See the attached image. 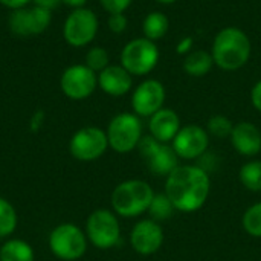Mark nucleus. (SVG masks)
I'll list each match as a JSON object with an SVG mask.
<instances>
[{
	"mask_svg": "<svg viewBox=\"0 0 261 261\" xmlns=\"http://www.w3.org/2000/svg\"><path fill=\"white\" fill-rule=\"evenodd\" d=\"M234 124L231 122L229 118L223 116V115H214L208 119L206 124V132L210 136H214L217 139H225L229 138L232 133Z\"/></svg>",
	"mask_w": 261,
	"mask_h": 261,
	"instance_id": "obj_26",
	"label": "nucleus"
},
{
	"mask_svg": "<svg viewBox=\"0 0 261 261\" xmlns=\"http://www.w3.org/2000/svg\"><path fill=\"white\" fill-rule=\"evenodd\" d=\"M252 46L249 37L239 28L222 29L213 43V60L223 70H237L251 58Z\"/></svg>",
	"mask_w": 261,
	"mask_h": 261,
	"instance_id": "obj_2",
	"label": "nucleus"
},
{
	"mask_svg": "<svg viewBox=\"0 0 261 261\" xmlns=\"http://www.w3.org/2000/svg\"><path fill=\"white\" fill-rule=\"evenodd\" d=\"M87 240L98 249H112L119 243L121 225L118 216L106 208L95 210L86 222Z\"/></svg>",
	"mask_w": 261,
	"mask_h": 261,
	"instance_id": "obj_6",
	"label": "nucleus"
},
{
	"mask_svg": "<svg viewBox=\"0 0 261 261\" xmlns=\"http://www.w3.org/2000/svg\"><path fill=\"white\" fill-rule=\"evenodd\" d=\"M165 87L158 80L142 81L132 95V107L135 115L141 118H150L164 107Z\"/></svg>",
	"mask_w": 261,
	"mask_h": 261,
	"instance_id": "obj_14",
	"label": "nucleus"
},
{
	"mask_svg": "<svg viewBox=\"0 0 261 261\" xmlns=\"http://www.w3.org/2000/svg\"><path fill=\"white\" fill-rule=\"evenodd\" d=\"M99 21L96 14L89 8H76L66 17L63 24V37L73 47L90 44L98 34Z\"/></svg>",
	"mask_w": 261,
	"mask_h": 261,
	"instance_id": "obj_8",
	"label": "nucleus"
},
{
	"mask_svg": "<svg viewBox=\"0 0 261 261\" xmlns=\"http://www.w3.org/2000/svg\"><path fill=\"white\" fill-rule=\"evenodd\" d=\"M159 61V49L154 41L142 37L128 41L121 52V66L133 76L150 73Z\"/></svg>",
	"mask_w": 261,
	"mask_h": 261,
	"instance_id": "obj_7",
	"label": "nucleus"
},
{
	"mask_svg": "<svg viewBox=\"0 0 261 261\" xmlns=\"http://www.w3.org/2000/svg\"><path fill=\"white\" fill-rule=\"evenodd\" d=\"M251 101H252V106L261 113V80L258 83H255V86L251 90Z\"/></svg>",
	"mask_w": 261,
	"mask_h": 261,
	"instance_id": "obj_30",
	"label": "nucleus"
},
{
	"mask_svg": "<svg viewBox=\"0 0 261 261\" xmlns=\"http://www.w3.org/2000/svg\"><path fill=\"white\" fill-rule=\"evenodd\" d=\"M147 213L150 214L151 220L159 223V222H165L171 219L173 214L176 213V208L165 193H159V194H154Z\"/></svg>",
	"mask_w": 261,
	"mask_h": 261,
	"instance_id": "obj_22",
	"label": "nucleus"
},
{
	"mask_svg": "<svg viewBox=\"0 0 261 261\" xmlns=\"http://www.w3.org/2000/svg\"><path fill=\"white\" fill-rule=\"evenodd\" d=\"M138 150L148 171H151L156 176L167 177L176 167H179V158L173 147L170 144L159 142L151 135L142 136Z\"/></svg>",
	"mask_w": 261,
	"mask_h": 261,
	"instance_id": "obj_10",
	"label": "nucleus"
},
{
	"mask_svg": "<svg viewBox=\"0 0 261 261\" xmlns=\"http://www.w3.org/2000/svg\"><path fill=\"white\" fill-rule=\"evenodd\" d=\"M211 191V177L199 165H179L165 179L164 193L176 211L194 213L200 210Z\"/></svg>",
	"mask_w": 261,
	"mask_h": 261,
	"instance_id": "obj_1",
	"label": "nucleus"
},
{
	"mask_svg": "<svg viewBox=\"0 0 261 261\" xmlns=\"http://www.w3.org/2000/svg\"><path fill=\"white\" fill-rule=\"evenodd\" d=\"M109 61H110L109 52H107L104 47H101V46H95V47H92V49L87 50V54H86V63H84V64H86L89 69H92L95 73H96V72L99 73V72L104 70L107 66H110Z\"/></svg>",
	"mask_w": 261,
	"mask_h": 261,
	"instance_id": "obj_27",
	"label": "nucleus"
},
{
	"mask_svg": "<svg viewBox=\"0 0 261 261\" xmlns=\"http://www.w3.org/2000/svg\"><path fill=\"white\" fill-rule=\"evenodd\" d=\"M109 148L107 133L95 125H87L73 133L69 141L70 154L81 162H92L99 159Z\"/></svg>",
	"mask_w": 261,
	"mask_h": 261,
	"instance_id": "obj_9",
	"label": "nucleus"
},
{
	"mask_svg": "<svg viewBox=\"0 0 261 261\" xmlns=\"http://www.w3.org/2000/svg\"><path fill=\"white\" fill-rule=\"evenodd\" d=\"M158 3H162V5H171V3H174V2H177V0H156Z\"/></svg>",
	"mask_w": 261,
	"mask_h": 261,
	"instance_id": "obj_36",
	"label": "nucleus"
},
{
	"mask_svg": "<svg viewBox=\"0 0 261 261\" xmlns=\"http://www.w3.org/2000/svg\"><path fill=\"white\" fill-rule=\"evenodd\" d=\"M213 64H214V60H213V55L210 52L194 50V52L187 54L182 67L188 75L200 78V76H205L211 72Z\"/></svg>",
	"mask_w": 261,
	"mask_h": 261,
	"instance_id": "obj_19",
	"label": "nucleus"
},
{
	"mask_svg": "<svg viewBox=\"0 0 261 261\" xmlns=\"http://www.w3.org/2000/svg\"><path fill=\"white\" fill-rule=\"evenodd\" d=\"M17 213L15 208L3 197H0V239L9 237L17 228Z\"/></svg>",
	"mask_w": 261,
	"mask_h": 261,
	"instance_id": "obj_24",
	"label": "nucleus"
},
{
	"mask_svg": "<svg viewBox=\"0 0 261 261\" xmlns=\"http://www.w3.org/2000/svg\"><path fill=\"white\" fill-rule=\"evenodd\" d=\"M107 24H109V29H110L112 32H115V34H122V32L127 29V26H128V20H127V17H125L124 12L110 14V15H109Z\"/></svg>",
	"mask_w": 261,
	"mask_h": 261,
	"instance_id": "obj_28",
	"label": "nucleus"
},
{
	"mask_svg": "<svg viewBox=\"0 0 261 261\" xmlns=\"http://www.w3.org/2000/svg\"><path fill=\"white\" fill-rule=\"evenodd\" d=\"M0 261H35V254L28 242L11 239L0 248Z\"/></svg>",
	"mask_w": 261,
	"mask_h": 261,
	"instance_id": "obj_20",
	"label": "nucleus"
},
{
	"mask_svg": "<svg viewBox=\"0 0 261 261\" xmlns=\"http://www.w3.org/2000/svg\"><path fill=\"white\" fill-rule=\"evenodd\" d=\"M52 23V11L40 6H24L11 11L8 26L17 37H34L43 34Z\"/></svg>",
	"mask_w": 261,
	"mask_h": 261,
	"instance_id": "obj_11",
	"label": "nucleus"
},
{
	"mask_svg": "<svg viewBox=\"0 0 261 261\" xmlns=\"http://www.w3.org/2000/svg\"><path fill=\"white\" fill-rule=\"evenodd\" d=\"M171 147L179 159H200L210 147V135L206 128L196 124H190L180 127L177 135L171 141Z\"/></svg>",
	"mask_w": 261,
	"mask_h": 261,
	"instance_id": "obj_13",
	"label": "nucleus"
},
{
	"mask_svg": "<svg viewBox=\"0 0 261 261\" xmlns=\"http://www.w3.org/2000/svg\"><path fill=\"white\" fill-rule=\"evenodd\" d=\"M229 139L234 150L242 156L252 158L261 151V132L252 122L242 121L239 124H234Z\"/></svg>",
	"mask_w": 261,
	"mask_h": 261,
	"instance_id": "obj_16",
	"label": "nucleus"
},
{
	"mask_svg": "<svg viewBox=\"0 0 261 261\" xmlns=\"http://www.w3.org/2000/svg\"><path fill=\"white\" fill-rule=\"evenodd\" d=\"M32 2V0H0V5H3L5 8L14 11V9H18V8H24L28 6V3Z\"/></svg>",
	"mask_w": 261,
	"mask_h": 261,
	"instance_id": "obj_32",
	"label": "nucleus"
},
{
	"mask_svg": "<svg viewBox=\"0 0 261 261\" xmlns=\"http://www.w3.org/2000/svg\"><path fill=\"white\" fill-rule=\"evenodd\" d=\"M98 86V75L86 64H72L60 76L61 92L73 101L89 98Z\"/></svg>",
	"mask_w": 261,
	"mask_h": 261,
	"instance_id": "obj_12",
	"label": "nucleus"
},
{
	"mask_svg": "<svg viewBox=\"0 0 261 261\" xmlns=\"http://www.w3.org/2000/svg\"><path fill=\"white\" fill-rule=\"evenodd\" d=\"M170 28V21L168 17L162 12H150L142 23V31H144V37L156 41L162 37L167 35Z\"/></svg>",
	"mask_w": 261,
	"mask_h": 261,
	"instance_id": "obj_21",
	"label": "nucleus"
},
{
	"mask_svg": "<svg viewBox=\"0 0 261 261\" xmlns=\"http://www.w3.org/2000/svg\"><path fill=\"white\" fill-rule=\"evenodd\" d=\"M130 245L139 255L156 254L164 245L162 226L151 219L138 222L130 232Z\"/></svg>",
	"mask_w": 261,
	"mask_h": 261,
	"instance_id": "obj_15",
	"label": "nucleus"
},
{
	"mask_svg": "<svg viewBox=\"0 0 261 261\" xmlns=\"http://www.w3.org/2000/svg\"><path fill=\"white\" fill-rule=\"evenodd\" d=\"M109 147L119 154H127L138 148L142 139V122L135 113H118L106 130Z\"/></svg>",
	"mask_w": 261,
	"mask_h": 261,
	"instance_id": "obj_5",
	"label": "nucleus"
},
{
	"mask_svg": "<svg viewBox=\"0 0 261 261\" xmlns=\"http://www.w3.org/2000/svg\"><path fill=\"white\" fill-rule=\"evenodd\" d=\"M101 6L109 12V14H118V12H124L132 3L133 0H99Z\"/></svg>",
	"mask_w": 261,
	"mask_h": 261,
	"instance_id": "obj_29",
	"label": "nucleus"
},
{
	"mask_svg": "<svg viewBox=\"0 0 261 261\" xmlns=\"http://www.w3.org/2000/svg\"><path fill=\"white\" fill-rule=\"evenodd\" d=\"M180 118L179 115L171 110V109H165L162 107L159 112H156L153 116H150L148 121V130L150 135L158 139L159 142H171L174 139V136L177 135V132L180 130Z\"/></svg>",
	"mask_w": 261,
	"mask_h": 261,
	"instance_id": "obj_17",
	"label": "nucleus"
},
{
	"mask_svg": "<svg viewBox=\"0 0 261 261\" xmlns=\"http://www.w3.org/2000/svg\"><path fill=\"white\" fill-rule=\"evenodd\" d=\"M151 185L145 180L130 179L124 180L112 193V210L116 216L133 219L148 211L154 197Z\"/></svg>",
	"mask_w": 261,
	"mask_h": 261,
	"instance_id": "obj_3",
	"label": "nucleus"
},
{
	"mask_svg": "<svg viewBox=\"0 0 261 261\" xmlns=\"http://www.w3.org/2000/svg\"><path fill=\"white\" fill-rule=\"evenodd\" d=\"M240 182L242 185L252 191L261 193V161H251L240 168Z\"/></svg>",
	"mask_w": 261,
	"mask_h": 261,
	"instance_id": "obj_23",
	"label": "nucleus"
},
{
	"mask_svg": "<svg viewBox=\"0 0 261 261\" xmlns=\"http://www.w3.org/2000/svg\"><path fill=\"white\" fill-rule=\"evenodd\" d=\"M242 225H243V229L246 231V234H249L251 237H255V239H261V202L251 205L245 211Z\"/></svg>",
	"mask_w": 261,
	"mask_h": 261,
	"instance_id": "obj_25",
	"label": "nucleus"
},
{
	"mask_svg": "<svg viewBox=\"0 0 261 261\" xmlns=\"http://www.w3.org/2000/svg\"><path fill=\"white\" fill-rule=\"evenodd\" d=\"M63 5H66V6H69V8H73V9H76V8H84V5L87 3V0H60Z\"/></svg>",
	"mask_w": 261,
	"mask_h": 261,
	"instance_id": "obj_35",
	"label": "nucleus"
},
{
	"mask_svg": "<svg viewBox=\"0 0 261 261\" xmlns=\"http://www.w3.org/2000/svg\"><path fill=\"white\" fill-rule=\"evenodd\" d=\"M47 245L58 260L76 261L87 251V236L75 223H61L50 231Z\"/></svg>",
	"mask_w": 261,
	"mask_h": 261,
	"instance_id": "obj_4",
	"label": "nucleus"
},
{
	"mask_svg": "<svg viewBox=\"0 0 261 261\" xmlns=\"http://www.w3.org/2000/svg\"><path fill=\"white\" fill-rule=\"evenodd\" d=\"M35 6H40L43 9H47V11H54L61 2L60 0H32Z\"/></svg>",
	"mask_w": 261,
	"mask_h": 261,
	"instance_id": "obj_33",
	"label": "nucleus"
},
{
	"mask_svg": "<svg viewBox=\"0 0 261 261\" xmlns=\"http://www.w3.org/2000/svg\"><path fill=\"white\" fill-rule=\"evenodd\" d=\"M191 44H193V38L185 37V38L179 43V46H177V52H179V54H187V52L190 50Z\"/></svg>",
	"mask_w": 261,
	"mask_h": 261,
	"instance_id": "obj_34",
	"label": "nucleus"
},
{
	"mask_svg": "<svg viewBox=\"0 0 261 261\" xmlns=\"http://www.w3.org/2000/svg\"><path fill=\"white\" fill-rule=\"evenodd\" d=\"M43 121H44V112L43 110H37L32 115V118H31V130L37 132L43 125Z\"/></svg>",
	"mask_w": 261,
	"mask_h": 261,
	"instance_id": "obj_31",
	"label": "nucleus"
},
{
	"mask_svg": "<svg viewBox=\"0 0 261 261\" xmlns=\"http://www.w3.org/2000/svg\"><path fill=\"white\" fill-rule=\"evenodd\" d=\"M132 84L133 78L122 66H107L98 73V86L110 96H122L128 93Z\"/></svg>",
	"mask_w": 261,
	"mask_h": 261,
	"instance_id": "obj_18",
	"label": "nucleus"
}]
</instances>
